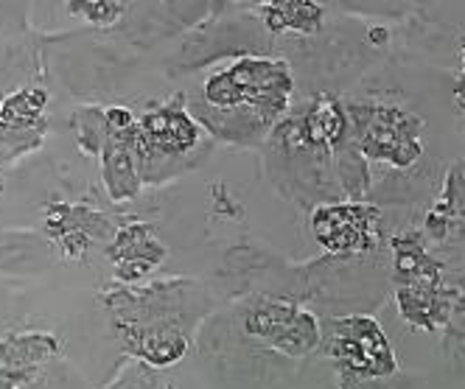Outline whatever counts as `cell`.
I'll return each mask as SVG.
<instances>
[{"label":"cell","mask_w":465,"mask_h":389,"mask_svg":"<svg viewBox=\"0 0 465 389\" xmlns=\"http://www.w3.org/2000/svg\"><path fill=\"white\" fill-rule=\"evenodd\" d=\"M342 389H418V384L410 375H392V378H373V381H361L351 375H337Z\"/></svg>","instance_id":"19"},{"label":"cell","mask_w":465,"mask_h":389,"mask_svg":"<svg viewBox=\"0 0 465 389\" xmlns=\"http://www.w3.org/2000/svg\"><path fill=\"white\" fill-rule=\"evenodd\" d=\"M309 230L322 255L331 258H359L387 249V241L392 236L387 208L353 199L314 208Z\"/></svg>","instance_id":"7"},{"label":"cell","mask_w":465,"mask_h":389,"mask_svg":"<svg viewBox=\"0 0 465 389\" xmlns=\"http://www.w3.org/2000/svg\"><path fill=\"white\" fill-rule=\"evenodd\" d=\"M294 90L297 79L283 56L242 51L188 95V112L211 138L255 146L267 143L294 110Z\"/></svg>","instance_id":"2"},{"label":"cell","mask_w":465,"mask_h":389,"mask_svg":"<svg viewBox=\"0 0 465 389\" xmlns=\"http://www.w3.org/2000/svg\"><path fill=\"white\" fill-rule=\"evenodd\" d=\"M62 342L48 331H12L0 336V370H31L59 359Z\"/></svg>","instance_id":"14"},{"label":"cell","mask_w":465,"mask_h":389,"mask_svg":"<svg viewBox=\"0 0 465 389\" xmlns=\"http://www.w3.org/2000/svg\"><path fill=\"white\" fill-rule=\"evenodd\" d=\"M242 334L272 355L301 362L320 350L322 322L289 295H255L242 311Z\"/></svg>","instance_id":"5"},{"label":"cell","mask_w":465,"mask_h":389,"mask_svg":"<svg viewBox=\"0 0 465 389\" xmlns=\"http://www.w3.org/2000/svg\"><path fill=\"white\" fill-rule=\"evenodd\" d=\"M102 306L126 355L154 370L185 359L196 328L213 308L205 286L191 277L113 283L102 291Z\"/></svg>","instance_id":"3"},{"label":"cell","mask_w":465,"mask_h":389,"mask_svg":"<svg viewBox=\"0 0 465 389\" xmlns=\"http://www.w3.org/2000/svg\"><path fill=\"white\" fill-rule=\"evenodd\" d=\"M68 12L74 17L87 20L90 25L113 28L121 20H126L129 6L126 4H118V0H79V4H68Z\"/></svg>","instance_id":"18"},{"label":"cell","mask_w":465,"mask_h":389,"mask_svg":"<svg viewBox=\"0 0 465 389\" xmlns=\"http://www.w3.org/2000/svg\"><path fill=\"white\" fill-rule=\"evenodd\" d=\"M71 126H74V135H76V149L84 157H102V151L110 141L104 107H98V104L76 107L71 115Z\"/></svg>","instance_id":"17"},{"label":"cell","mask_w":465,"mask_h":389,"mask_svg":"<svg viewBox=\"0 0 465 389\" xmlns=\"http://www.w3.org/2000/svg\"><path fill=\"white\" fill-rule=\"evenodd\" d=\"M45 104L48 92L43 87H23L6 99H0V126L12 129V132H28V129L45 126Z\"/></svg>","instance_id":"16"},{"label":"cell","mask_w":465,"mask_h":389,"mask_svg":"<svg viewBox=\"0 0 465 389\" xmlns=\"http://www.w3.org/2000/svg\"><path fill=\"white\" fill-rule=\"evenodd\" d=\"M0 389H93L68 362L54 359L31 370H0Z\"/></svg>","instance_id":"15"},{"label":"cell","mask_w":465,"mask_h":389,"mask_svg":"<svg viewBox=\"0 0 465 389\" xmlns=\"http://www.w3.org/2000/svg\"><path fill=\"white\" fill-rule=\"evenodd\" d=\"M320 350L334 365L337 375H351L361 381L398 375L395 350L384 328L371 314L322 316Z\"/></svg>","instance_id":"6"},{"label":"cell","mask_w":465,"mask_h":389,"mask_svg":"<svg viewBox=\"0 0 465 389\" xmlns=\"http://www.w3.org/2000/svg\"><path fill=\"white\" fill-rule=\"evenodd\" d=\"M457 53H460V71H465V34L457 40Z\"/></svg>","instance_id":"21"},{"label":"cell","mask_w":465,"mask_h":389,"mask_svg":"<svg viewBox=\"0 0 465 389\" xmlns=\"http://www.w3.org/2000/svg\"><path fill=\"white\" fill-rule=\"evenodd\" d=\"M255 17L272 37L314 40L322 34L328 9L322 4H314V0H281V4L258 6Z\"/></svg>","instance_id":"11"},{"label":"cell","mask_w":465,"mask_h":389,"mask_svg":"<svg viewBox=\"0 0 465 389\" xmlns=\"http://www.w3.org/2000/svg\"><path fill=\"white\" fill-rule=\"evenodd\" d=\"M356 151L371 169L373 205H429L438 197L443 160L431 154L429 121L401 84L371 82L342 92Z\"/></svg>","instance_id":"1"},{"label":"cell","mask_w":465,"mask_h":389,"mask_svg":"<svg viewBox=\"0 0 465 389\" xmlns=\"http://www.w3.org/2000/svg\"><path fill=\"white\" fill-rule=\"evenodd\" d=\"M104 255L110 258L118 283L132 286L143 283L146 275L157 272L169 258V249H165L152 224L132 219L118 224L115 236L104 247Z\"/></svg>","instance_id":"9"},{"label":"cell","mask_w":465,"mask_h":389,"mask_svg":"<svg viewBox=\"0 0 465 389\" xmlns=\"http://www.w3.org/2000/svg\"><path fill=\"white\" fill-rule=\"evenodd\" d=\"M56 261V247L35 230L0 227V275H43Z\"/></svg>","instance_id":"12"},{"label":"cell","mask_w":465,"mask_h":389,"mask_svg":"<svg viewBox=\"0 0 465 389\" xmlns=\"http://www.w3.org/2000/svg\"><path fill=\"white\" fill-rule=\"evenodd\" d=\"M129 143L138 154L143 185H160L199 163L211 149V135L188 112L183 95L157 104L138 118L129 132Z\"/></svg>","instance_id":"4"},{"label":"cell","mask_w":465,"mask_h":389,"mask_svg":"<svg viewBox=\"0 0 465 389\" xmlns=\"http://www.w3.org/2000/svg\"><path fill=\"white\" fill-rule=\"evenodd\" d=\"M457 314H465V280L457 288Z\"/></svg>","instance_id":"20"},{"label":"cell","mask_w":465,"mask_h":389,"mask_svg":"<svg viewBox=\"0 0 465 389\" xmlns=\"http://www.w3.org/2000/svg\"><path fill=\"white\" fill-rule=\"evenodd\" d=\"M395 306L407 326L435 334L457 314V286H395Z\"/></svg>","instance_id":"10"},{"label":"cell","mask_w":465,"mask_h":389,"mask_svg":"<svg viewBox=\"0 0 465 389\" xmlns=\"http://www.w3.org/2000/svg\"><path fill=\"white\" fill-rule=\"evenodd\" d=\"M102 185L107 190L110 202H132L141 197L143 190V177H141V163L138 154L129 143L126 135H110L104 151H102Z\"/></svg>","instance_id":"13"},{"label":"cell","mask_w":465,"mask_h":389,"mask_svg":"<svg viewBox=\"0 0 465 389\" xmlns=\"http://www.w3.org/2000/svg\"><path fill=\"white\" fill-rule=\"evenodd\" d=\"M118 224L82 202H51L43 208V236L71 261H82L93 244H110Z\"/></svg>","instance_id":"8"}]
</instances>
